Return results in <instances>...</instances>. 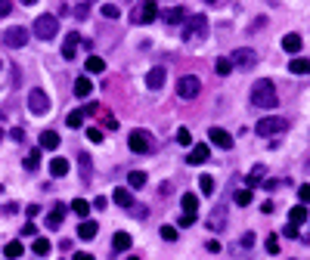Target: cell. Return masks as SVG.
Masks as SVG:
<instances>
[{
  "label": "cell",
  "instance_id": "cell-19",
  "mask_svg": "<svg viewBox=\"0 0 310 260\" xmlns=\"http://www.w3.org/2000/svg\"><path fill=\"white\" fill-rule=\"evenodd\" d=\"M65 211H68L65 205H56V208H50V214H47V226H50V229H56V226H59V223L65 220Z\"/></svg>",
  "mask_w": 310,
  "mask_h": 260
},
{
  "label": "cell",
  "instance_id": "cell-17",
  "mask_svg": "<svg viewBox=\"0 0 310 260\" xmlns=\"http://www.w3.org/2000/svg\"><path fill=\"white\" fill-rule=\"evenodd\" d=\"M307 220H310L307 205H295V208L289 211V223H295V226H301V223H307Z\"/></svg>",
  "mask_w": 310,
  "mask_h": 260
},
{
  "label": "cell",
  "instance_id": "cell-24",
  "mask_svg": "<svg viewBox=\"0 0 310 260\" xmlns=\"http://www.w3.org/2000/svg\"><path fill=\"white\" fill-rule=\"evenodd\" d=\"M112 248L115 251H131V232H115Z\"/></svg>",
  "mask_w": 310,
  "mask_h": 260
},
{
  "label": "cell",
  "instance_id": "cell-7",
  "mask_svg": "<svg viewBox=\"0 0 310 260\" xmlns=\"http://www.w3.org/2000/svg\"><path fill=\"white\" fill-rule=\"evenodd\" d=\"M28 112H31V115H47V112H50V96H47L44 90L34 87V90L28 93Z\"/></svg>",
  "mask_w": 310,
  "mask_h": 260
},
{
  "label": "cell",
  "instance_id": "cell-51",
  "mask_svg": "<svg viewBox=\"0 0 310 260\" xmlns=\"http://www.w3.org/2000/svg\"><path fill=\"white\" fill-rule=\"evenodd\" d=\"M34 232H38V226H34V223H28V226H22V235H25V239H28V235H34Z\"/></svg>",
  "mask_w": 310,
  "mask_h": 260
},
{
  "label": "cell",
  "instance_id": "cell-4",
  "mask_svg": "<svg viewBox=\"0 0 310 260\" xmlns=\"http://www.w3.org/2000/svg\"><path fill=\"white\" fill-rule=\"evenodd\" d=\"M202 93V81L196 78V75H183L180 81H177V96L180 99H196Z\"/></svg>",
  "mask_w": 310,
  "mask_h": 260
},
{
  "label": "cell",
  "instance_id": "cell-5",
  "mask_svg": "<svg viewBox=\"0 0 310 260\" xmlns=\"http://www.w3.org/2000/svg\"><path fill=\"white\" fill-rule=\"evenodd\" d=\"M155 19H158V3H155V0H143V3L131 13V22H140V25L155 22Z\"/></svg>",
  "mask_w": 310,
  "mask_h": 260
},
{
  "label": "cell",
  "instance_id": "cell-8",
  "mask_svg": "<svg viewBox=\"0 0 310 260\" xmlns=\"http://www.w3.org/2000/svg\"><path fill=\"white\" fill-rule=\"evenodd\" d=\"M128 146H131V152H136V155H149V152H152V136H149L146 130H133Z\"/></svg>",
  "mask_w": 310,
  "mask_h": 260
},
{
  "label": "cell",
  "instance_id": "cell-28",
  "mask_svg": "<svg viewBox=\"0 0 310 260\" xmlns=\"http://www.w3.org/2000/svg\"><path fill=\"white\" fill-rule=\"evenodd\" d=\"M90 90H93V84H90V78H78L75 81V96H90Z\"/></svg>",
  "mask_w": 310,
  "mask_h": 260
},
{
  "label": "cell",
  "instance_id": "cell-22",
  "mask_svg": "<svg viewBox=\"0 0 310 260\" xmlns=\"http://www.w3.org/2000/svg\"><path fill=\"white\" fill-rule=\"evenodd\" d=\"M289 72H292V75H310V59L295 56L292 62H289Z\"/></svg>",
  "mask_w": 310,
  "mask_h": 260
},
{
  "label": "cell",
  "instance_id": "cell-39",
  "mask_svg": "<svg viewBox=\"0 0 310 260\" xmlns=\"http://www.w3.org/2000/svg\"><path fill=\"white\" fill-rule=\"evenodd\" d=\"M298 198H301V205H310V183L298 186Z\"/></svg>",
  "mask_w": 310,
  "mask_h": 260
},
{
  "label": "cell",
  "instance_id": "cell-46",
  "mask_svg": "<svg viewBox=\"0 0 310 260\" xmlns=\"http://www.w3.org/2000/svg\"><path fill=\"white\" fill-rule=\"evenodd\" d=\"M205 251H208V254H221V242H208V245H205Z\"/></svg>",
  "mask_w": 310,
  "mask_h": 260
},
{
  "label": "cell",
  "instance_id": "cell-31",
  "mask_svg": "<svg viewBox=\"0 0 310 260\" xmlns=\"http://www.w3.org/2000/svg\"><path fill=\"white\" fill-rule=\"evenodd\" d=\"M214 68H217V75H229V72H233V59H226V56H221V59H217V62H214Z\"/></svg>",
  "mask_w": 310,
  "mask_h": 260
},
{
  "label": "cell",
  "instance_id": "cell-30",
  "mask_svg": "<svg viewBox=\"0 0 310 260\" xmlns=\"http://www.w3.org/2000/svg\"><path fill=\"white\" fill-rule=\"evenodd\" d=\"M90 208H93V205H90V202H84V198H75V202H72V211H75V214L81 217V220L90 214Z\"/></svg>",
  "mask_w": 310,
  "mask_h": 260
},
{
  "label": "cell",
  "instance_id": "cell-41",
  "mask_svg": "<svg viewBox=\"0 0 310 260\" xmlns=\"http://www.w3.org/2000/svg\"><path fill=\"white\" fill-rule=\"evenodd\" d=\"M102 19H118V6H112V3H102Z\"/></svg>",
  "mask_w": 310,
  "mask_h": 260
},
{
  "label": "cell",
  "instance_id": "cell-49",
  "mask_svg": "<svg viewBox=\"0 0 310 260\" xmlns=\"http://www.w3.org/2000/svg\"><path fill=\"white\" fill-rule=\"evenodd\" d=\"M25 214H28V220H31V217H38V214H41V205H28V208H25Z\"/></svg>",
  "mask_w": 310,
  "mask_h": 260
},
{
  "label": "cell",
  "instance_id": "cell-13",
  "mask_svg": "<svg viewBox=\"0 0 310 260\" xmlns=\"http://www.w3.org/2000/svg\"><path fill=\"white\" fill-rule=\"evenodd\" d=\"M255 50H248V46H242V50H236L233 53V65H239V68H251L255 65Z\"/></svg>",
  "mask_w": 310,
  "mask_h": 260
},
{
  "label": "cell",
  "instance_id": "cell-48",
  "mask_svg": "<svg viewBox=\"0 0 310 260\" xmlns=\"http://www.w3.org/2000/svg\"><path fill=\"white\" fill-rule=\"evenodd\" d=\"M192 223H196V214H183L180 217V226H192Z\"/></svg>",
  "mask_w": 310,
  "mask_h": 260
},
{
  "label": "cell",
  "instance_id": "cell-6",
  "mask_svg": "<svg viewBox=\"0 0 310 260\" xmlns=\"http://www.w3.org/2000/svg\"><path fill=\"white\" fill-rule=\"evenodd\" d=\"M289 127L282 121V118H261V121L255 124V133L258 136H276V133H282V130Z\"/></svg>",
  "mask_w": 310,
  "mask_h": 260
},
{
  "label": "cell",
  "instance_id": "cell-35",
  "mask_svg": "<svg viewBox=\"0 0 310 260\" xmlns=\"http://www.w3.org/2000/svg\"><path fill=\"white\" fill-rule=\"evenodd\" d=\"M34 254H38V257H47V254H50V242H47V239H34Z\"/></svg>",
  "mask_w": 310,
  "mask_h": 260
},
{
  "label": "cell",
  "instance_id": "cell-57",
  "mask_svg": "<svg viewBox=\"0 0 310 260\" xmlns=\"http://www.w3.org/2000/svg\"><path fill=\"white\" fill-rule=\"evenodd\" d=\"M205 3H217V0H205Z\"/></svg>",
  "mask_w": 310,
  "mask_h": 260
},
{
  "label": "cell",
  "instance_id": "cell-36",
  "mask_svg": "<svg viewBox=\"0 0 310 260\" xmlns=\"http://www.w3.org/2000/svg\"><path fill=\"white\" fill-rule=\"evenodd\" d=\"M25 171H38V164H41V152H31V155H25Z\"/></svg>",
  "mask_w": 310,
  "mask_h": 260
},
{
  "label": "cell",
  "instance_id": "cell-25",
  "mask_svg": "<svg viewBox=\"0 0 310 260\" xmlns=\"http://www.w3.org/2000/svg\"><path fill=\"white\" fill-rule=\"evenodd\" d=\"M180 205H183V214H196V211H199V198L192 195V192H186V195L180 198Z\"/></svg>",
  "mask_w": 310,
  "mask_h": 260
},
{
  "label": "cell",
  "instance_id": "cell-26",
  "mask_svg": "<svg viewBox=\"0 0 310 260\" xmlns=\"http://www.w3.org/2000/svg\"><path fill=\"white\" fill-rule=\"evenodd\" d=\"M264 173H267V168H264V164H255V171L245 176V183H248V186H261V183H264Z\"/></svg>",
  "mask_w": 310,
  "mask_h": 260
},
{
  "label": "cell",
  "instance_id": "cell-23",
  "mask_svg": "<svg viewBox=\"0 0 310 260\" xmlns=\"http://www.w3.org/2000/svg\"><path fill=\"white\" fill-rule=\"evenodd\" d=\"M112 202H115V205H121V208H131V205H133V198H131V192H128L124 186H118V189L112 192Z\"/></svg>",
  "mask_w": 310,
  "mask_h": 260
},
{
  "label": "cell",
  "instance_id": "cell-29",
  "mask_svg": "<svg viewBox=\"0 0 310 260\" xmlns=\"http://www.w3.org/2000/svg\"><path fill=\"white\" fill-rule=\"evenodd\" d=\"M50 173H53V176H65V173H68V161H65V158H53V161H50Z\"/></svg>",
  "mask_w": 310,
  "mask_h": 260
},
{
  "label": "cell",
  "instance_id": "cell-3",
  "mask_svg": "<svg viewBox=\"0 0 310 260\" xmlns=\"http://www.w3.org/2000/svg\"><path fill=\"white\" fill-rule=\"evenodd\" d=\"M208 38V22H205V16H189L186 25H183V41H202Z\"/></svg>",
  "mask_w": 310,
  "mask_h": 260
},
{
  "label": "cell",
  "instance_id": "cell-1",
  "mask_svg": "<svg viewBox=\"0 0 310 260\" xmlns=\"http://www.w3.org/2000/svg\"><path fill=\"white\" fill-rule=\"evenodd\" d=\"M251 105H258V109H273V105H279L276 87H273L270 78L255 81V87H251Z\"/></svg>",
  "mask_w": 310,
  "mask_h": 260
},
{
  "label": "cell",
  "instance_id": "cell-16",
  "mask_svg": "<svg viewBox=\"0 0 310 260\" xmlns=\"http://www.w3.org/2000/svg\"><path fill=\"white\" fill-rule=\"evenodd\" d=\"M146 87L149 90H162L165 87V68H152V72L146 75Z\"/></svg>",
  "mask_w": 310,
  "mask_h": 260
},
{
  "label": "cell",
  "instance_id": "cell-45",
  "mask_svg": "<svg viewBox=\"0 0 310 260\" xmlns=\"http://www.w3.org/2000/svg\"><path fill=\"white\" fill-rule=\"evenodd\" d=\"M87 13H90L87 3H78V6H75V16H78V19H87Z\"/></svg>",
  "mask_w": 310,
  "mask_h": 260
},
{
  "label": "cell",
  "instance_id": "cell-56",
  "mask_svg": "<svg viewBox=\"0 0 310 260\" xmlns=\"http://www.w3.org/2000/svg\"><path fill=\"white\" fill-rule=\"evenodd\" d=\"M22 3H25V6H31V3H38V0H22Z\"/></svg>",
  "mask_w": 310,
  "mask_h": 260
},
{
  "label": "cell",
  "instance_id": "cell-44",
  "mask_svg": "<svg viewBox=\"0 0 310 260\" xmlns=\"http://www.w3.org/2000/svg\"><path fill=\"white\" fill-rule=\"evenodd\" d=\"M87 139H90V143H99V139H102V130H99V127H90V130H87Z\"/></svg>",
  "mask_w": 310,
  "mask_h": 260
},
{
  "label": "cell",
  "instance_id": "cell-21",
  "mask_svg": "<svg viewBox=\"0 0 310 260\" xmlns=\"http://www.w3.org/2000/svg\"><path fill=\"white\" fill-rule=\"evenodd\" d=\"M189 16H186V9H183V6H174V9H168V13H165V22H168V25H180V22H186Z\"/></svg>",
  "mask_w": 310,
  "mask_h": 260
},
{
  "label": "cell",
  "instance_id": "cell-55",
  "mask_svg": "<svg viewBox=\"0 0 310 260\" xmlns=\"http://www.w3.org/2000/svg\"><path fill=\"white\" fill-rule=\"evenodd\" d=\"M75 260H93V254H87V251H78V254H75Z\"/></svg>",
  "mask_w": 310,
  "mask_h": 260
},
{
  "label": "cell",
  "instance_id": "cell-59",
  "mask_svg": "<svg viewBox=\"0 0 310 260\" xmlns=\"http://www.w3.org/2000/svg\"><path fill=\"white\" fill-rule=\"evenodd\" d=\"M0 68H3V62H0Z\"/></svg>",
  "mask_w": 310,
  "mask_h": 260
},
{
  "label": "cell",
  "instance_id": "cell-27",
  "mask_svg": "<svg viewBox=\"0 0 310 260\" xmlns=\"http://www.w3.org/2000/svg\"><path fill=\"white\" fill-rule=\"evenodd\" d=\"M84 65H87V72H90V75H102V72H106V62H102L99 56H87V62H84Z\"/></svg>",
  "mask_w": 310,
  "mask_h": 260
},
{
  "label": "cell",
  "instance_id": "cell-58",
  "mask_svg": "<svg viewBox=\"0 0 310 260\" xmlns=\"http://www.w3.org/2000/svg\"><path fill=\"white\" fill-rule=\"evenodd\" d=\"M0 192H3V186H0Z\"/></svg>",
  "mask_w": 310,
  "mask_h": 260
},
{
  "label": "cell",
  "instance_id": "cell-34",
  "mask_svg": "<svg viewBox=\"0 0 310 260\" xmlns=\"http://www.w3.org/2000/svg\"><path fill=\"white\" fill-rule=\"evenodd\" d=\"M65 124H68V127H75V130H81V124H84V115H81V112H68Z\"/></svg>",
  "mask_w": 310,
  "mask_h": 260
},
{
  "label": "cell",
  "instance_id": "cell-33",
  "mask_svg": "<svg viewBox=\"0 0 310 260\" xmlns=\"http://www.w3.org/2000/svg\"><path fill=\"white\" fill-rule=\"evenodd\" d=\"M3 254H6L9 260H19V257H22V242H9V245L3 248Z\"/></svg>",
  "mask_w": 310,
  "mask_h": 260
},
{
  "label": "cell",
  "instance_id": "cell-11",
  "mask_svg": "<svg viewBox=\"0 0 310 260\" xmlns=\"http://www.w3.org/2000/svg\"><path fill=\"white\" fill-rule=\"evenodd\" d=\"M208 136H211V143H214L217 149H229V146H233V136H229L223 127H211Z\"/></svg>",
  "mask_w": 310,
  "mask_h": 260
},
{
  "label": "cell",
  "instance_id": "cell-12",
  "mask_svg": "<svg viewBox=\"0 0 310 260\" xmlns=\"http://www.w3.org/2000/svg\"><path fill=\"white\" fill-rule=\"evenodd\" d=\"M78 43H81V34H78V31H68V34H65V43H62V56H65V59H75V56H78Z\"/></svg>",
  "mask_w": 310,
  "mask_h": 260
},
{
  "label": "cell",
  "instance_id": "cell-10",
  "mask_svg": "<svg viewBox=\"0 0 310 260\" xmlns=\"http://www.w3.org/2000/svg\"><path fill=\"white\" fill-rule=\"evenodd\" d=\"M205 226H208L211 232H221V229H226V208H214V211H211V217L205 220Z\"/></svg>",
  "mask_w": 310,
  "mask_h": 260
},
{
  "label": "cell",
  "instance_id": "cell-40",
  "mask_svg": "<svg viewBox=\"0 0 310 260\" xmlns=\"http://www.w3.org/2000/svg\"><path fill=\"white\" fill-rule=\"evenodd\" d=\"M177 143H180V146H189V143H192V133H189L186 127H180V130H177Z\"/></svg>",
  "mask_w": 310,
  "mask_h": 260
},
{
  "label": "cell",
  "instance_id": "cell-50",
  "mask_svg": "<svg viewBox=\"0 0 310 260\" xmlns=\"http://www.w3.org/2000/svg\"><path fill=\"white\" fill-rule=\"evenodd\" d=\"M93 208H96V211H106V195H99V198H93Z\"/></svg>",
  "mask_w": 310,
  "mask_h": 260
},
{
  "label": "cell",
  "instance_id": "cell-18",
  "mask_svg": "<svg viewBox=\"0 0 310 260\" xmlns=\"http://www.w3.org/2000/svg\"><path fill=\"white\" fill-rule=\"evenodd\" d=\"M38 143H41V149H50L53 152V149H59V133H56V130H44Z\"/></svg>",
  "mask_w": 310,
  "mask_h": 260
},
{
  "label": "cell",
  "instance_id": "cell-9",
  "mask_svg": "<svg viewBox=\"0 0 310 260\" xmlns=\"http://www.w3.org/2000/svg\"><path fill=\"white\" fill-rule=\"evenodd\" d=\"M28 38H31V31H28L25 25H16V28H9V31L3 34L6 46H25V43H28Z\"/></svg>",
  "mask_w": 310,
  "mask_h": 260
},
{
  "label": "cell",
  "instance_id": "cell-53",
  "mask_svg": "<svg viewBox=\"0 0 310 260\" xmlns=\"http://www.w3.org/2000/svg\"><path fill=\"white\" fill-rule=\"evenodd\" d=\"M285 235H289V239H295V235H298V226H295V223H289V226H285Z\"/></svg>",
  "mask_w": 310,
  "mask_h": 260
},
{
  "label": "cell",
  "instance_id": "cell-15",
  "mask_svg": "<svg viewBox=\"0 0 310 260\" xmlns=\"http://www.w3.org/2000/svg\"><path fill=\"white\" fill-rule=\"evenodd\" d=\"M96 226L99 223L96 220H81V226H78V239H84V242H90V239H96Z\"/></svg>",
  "mask_w": 310,
  "mask_h": 260
},
{
  "label": "cell",
  "instance_id": "cell-42",
  "mask_svg": "<svg viewBox=\"0 0 310 260\" xmlns=\"http://www.w3.org/2000/svg\"><path fill=\"white\" fill-rule=\"evenodd\" d=\"M267 251L270 254H279V239H276V235H267Z\"/></svg>",
  "mask_w": 310,
  "mask_h": 260
},
{
  "label": "cell",
  "instance_id": "cell-47",
  "mask_svg": "<svg viewBox=\"0 0 310 260\" xmlns=\"http://www.w3.org/2000/svg\"><path fill=\"white\" fill-rule=\"evenodd\" d=\"M9 9H13V3H9V0H0V19L9 16Z\"/></svg>",
  "mask_w": 310,
  "mask_h": 260
},
{
  "label": "cell",
  "instance_id": "cell-54",
  "mask_svg": "<svg viewBox=\"0 0 310 260\" xmlns=\"http://www.w3.org/2000/svg\"><path fill=\"white\" fill-rule=\"evenodd\" d=\"M264 25H267V19L261 16V19H255V25H251V31H258V28H264Z\"/></svg>",
  "mask_w": 310,
  "mask_h": 260
},
{
  "label": "cell",
  "instance_id": "cell-52",
  "mask_svg": "<svg viewBox=\"0 0 310 260\" xmlns=\"http://www.w3.org/2000/svg\"><path fill=\"white\" fill-rule=\"evenodd\" d=\"M242 245H245V248H251V245H255V235L245 232V235H242Z\"/></svg>",
  "mask_w": 310,
  "mask_h": 260
},
{
  "label": "cell",
  "instance_id": "cell-37",
  "mask_svg": "<svg viewBox=\"0 0 310 260\" xmlns=\"http://www.w3.org/2000/svg\"><path fill=\"white\" fill-rule=\"evenodd\" d=\"M131 186L133 189H143L146 186V173L143 171H131Z\"/></svg>",
  "mask_w": 310,
  "mask_h": 260
},
{
  "label": "cell",
  "instance_id": "cell-38",
  "mask_svg": "<svg viewBox=\"0 0 310 260\" xmlns=\"http://www.w3.org/2000/svg\"><path fill=\"white\" fill-rule=\"evenodd\" d=\"M199 189L205 195H211L214 192V180H211V176H199Z\"/></svg>",
  "mask_w": 310,
  "mask_h": 260
},
{
  "label": "cell",
  "instance_id": "cell-43",
  "mask_svg": "<svg viewBox=\"0 0 310 260\" xmlns=\"http://www.w3.org/2000/svg\"><path fill=\"white\" fill-rule=\"evenodd\" d=\"M162 239H165V242H174V239H177V229H174V226H162Z\"/></svg>",
  "mask_w": 310,
  "mask_h": 260
},
{
  "label": "cell",
  "instance_id": "cell-14",
  "mask_svg": "<svg viewBox=\"0 0 310 260\" xmlns=\"http://www.w3.org/2000/svg\"><path fill=\"white\" fill-rule=\"evenodd\" d=\"M208 155H211V152H208V146H192V152H189V155H186V164H192V168H199V164H205V161H208Z\"/></svg>",
  "mask_w": 310,
  "mask_h": 260
},
{
  "label": "cell",
  "instance_id": "cell-2",
  "mask_svg": "<svg viewBox=\"0 0 310 260\" xmlns=\"http://www.w3.org/2000/svg\"><path fill=\"white\" fill-rule=\"evenodd\" d=\"M31 31H34V38H41V41H53L56 38V31H59V19L56 16H38L34 19V25H31Z\"/></svg>",
  "mask_w": 310,
  "mask_h": 260
},
{
  "label": "cell",
  "instance_id": "cell-20",
  "mask_svg": "<svg viewBox=\"0 0 310 260\" xmlns=\"http://www.w3.org/2000/svg\"><path fill=\"white\" fill-rule=\"evenodd\" d=\"M282 50L285 53H301V34H285V38H282Z\"/></svg>",
  "mask_w": 310,
  "mask_h": 260
},
{
  "label": "cell",
  "instance_id": "cell-32",
  "mask_svg": "<svg viewBox=\"0 0 310 260\" xmlns=\"http://www.w3.org/2000/svg\"><path fill=\"white\" fill-rule=\"evenodd\" d=\"M233 202H236L239 208H248V205H251V189H239V192L233 195Z\"/></svg>",
  "mask_w": 310,
  "mask_h": 260
}]
</instances>
